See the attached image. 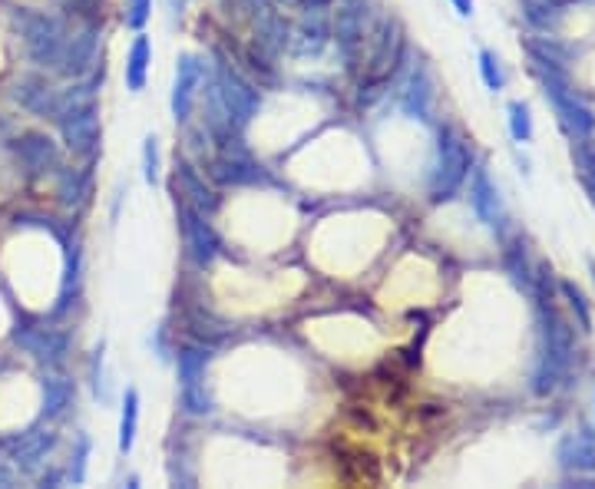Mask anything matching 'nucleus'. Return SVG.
<instances>
[{
    "label": "nucleus",
    "mask_w": 595,
    "mask_h": 489,
    "mask_svg": "<svg viewBox=\"0 0 595 489\" xmlns=\"http://www.w3.org/2000/svg\"><path fill=\"white\" fill-rule=\"evenodd\" d=\"M103 86V63L70 90H60V133L63 143L80 159H93L100 152V106H96V90Z\"/></svg>",
    "instance_id": "nucleus-1"
},
{
    "label": "nucleus",
    "mask_w": 595,
    "mask_h": 489,
    "mask_svg": "<svg viewBox=\"0 0 595 489\" xmlns=\"http://www.w3.org/2000/svg\"><path fill=\"white\" fill-rule=\"evenodd\" d=\"M572 354H576V347H572V334L566 328V321L539 301V354L533 371L536 394H553L562 380H566L572 367Z\"/></svg>",
    "instance_id": "nucleus-2"
},
{
    "label": "nucleus",
    "mask_w": 595,
    "mask_h": 489,
    "mask_svg": "<svg viewBox=\"0 0 595 489\" xmlns=\"http://www.w3.org/2000/svg\"><path fill=\"white\" fill-rule=\"evenodd\" d=\"M533 57H536L539 80H543V93H546L549 106L556 110L559 123L569 129V136L589 139L592 129H595V113L576 96V90H572L569 80H566V73L556 67V60L543 57L539 50H533Z\"/></svg>",
    "instance_id": "nucleus-3"
},
{
    "label": "nucleus",
    "mask_w": 595,
    "mask_h": 489,
    "mask_svg": "<svg viewBox=\"0 0 595 489\" xmlns=\"http://www.w3.org/2000/svg\"><path fill=\"white\" fill-rule=\"evenodd\" d=\"M470 149L467 143L453 133L450 126H443L437 133V152L430 162V176H427V192L434 202H447L457 195V189L470 176Z\"/></svg>",
    "instance_id": "nucleus-4"
},
{
    "label": "nucleus",
    "mask_w": 595,
    "mask_h": 489,
    "mask_svg": "<svg viewBox=\"0 0 595 489\" xmlns=\"http://www.w3.org/2000/svg\"><path fill=\"white\" fill-rule=\"evenodd\" d=\"M14 20L24 37V47L37 67L57 70L63 43H67V27L53 14H34V10H14Z\"/></svg>",
    "instance_id": "nucleus-5"
},
{
    "label": "nucleus",
    "mask_w": 595,
    "mask_h": 489,
    "mask_svg": "<svg viewBox=\"0 0 595 489\" xmlns=\"http://www.w3.org/2000/svg\"><path fill=\"white\" fill-rule=\"evenodd\" d=\"M209 80L215 86V96H219L222 110L229 113L235 129H242V133H245L248 123H252L255 113H258V106H262V96H258V90L232 67V63H225V60L212 63Z\"/></svg>",
    "instance_id": "nucleus-6"
},
{
    "label": "nucleus",
    "mask_w": 595,
    "mask_h": 489,
    "mask_svg": "<svg viewBox=\"0 0 595 489\" xmlns=\"http://www.w3.org/2000/svg\"><path fill=\"white\" fill-rule=\"evenodd\" d=\"M212 364V351L209 347L189 344L176 354V374H179V404L186 414L192 417H205L212 414V394L205 387V371Z\"/></svg>",
    "instance_id": "nucleus-7"
},
{
    "label": "nucleus",
    "mask_w": 595,
    "mask_h": 489,
    "mask_svg": "<svg viewBox=\"0 0 595 489\" xmlns=\"http://www.w3.org/2000/svg\"><path fill=\"white\" fill-rule=\"evenodd\" d=\"M367 20H371V0H338V10L331 14V40L341 53L344 70L361 63L364 40H367Z\"/></svg>",
    "instance_id": "nucleus-8"
},
{
    "label": "nucleus",
    "mask_w": 595,
    "mask_h": 489,
    "mask_svg": "<svg viewBox=\"0 0 595 489\" xmlns=\"http://www.w3.org/2000/svg\"><path fill=\"white\" fill-rule=\"evenodd\" d=\"M400 50H404V40H400V27L397 20L377 17L374 27L367 30V57H364V76L361 86H374V83H387L397 73L400 63Z\"/></svg>",
    "instance_id": "nucleus-9"
},
{
    "label": "nucleus",
    "mask_w": 595,
    "mask_h": 489,
    "mask_svg": "<svg viewBox=\"0 0 595 489\" xmlns=\"http://www.w3.org/2000/svg\"><path fill=\"white\" fill-rule=\"evenodd\" d=\"M238 7L245 10L248 20H252L255 30V43L265 57H281L291 47V24L288 17L281 14L278 0H238Z\"/></svg>",
    "instance_id": "nucleus-10"
},
{
    "label": "nucleus",
    "mask_w": 595,
    "mask_h": 489,
    "mask_svg": "<svg viewBox=\"0 0 595 489\" xmlns=\"http://www.w3.org/2000/svg\"><path fill=\"white\" fill-rule=\"evenodd\" d=\"M176 215H179V228H182V242H186L189 262L196 268H209L222 252V242H219V235H215V228L209 225V215L182 199L176 202Z\"/></svg>",
    "instance_id": "nucleus-11"
},
{
    "label": "nucleus",
    "mask_w": 595,
    "mask_h": 489,
    "mask_svg": "<svg viewBox=\"0 0 595 489\" xmlns=\"http://www.w3.org/2000/svg\"><path fill=\"white\" fill-rule=\"evenodd\" d=\"M100 40H103V27L96 24V20L80 27L77 34H67L57 70L63 76H70V80H83V76H90L96 70V63H100Z\"/></svg>",
    "instance_id": "nucleus-12"
},
{
    "label": "nucleus",
    "mask_w": 595,
    "mask_h": 489,
    "mask_svg": "<svg viewBox=\"0 0 595 489\" xmlns=\"http://www.w3.org/2000/svg\"><path fill=\"white\" fill-rule=\"evenodd\" d=\"M205 73H209V67H205L196 53H179L176 80H172V93H169V110H172V119H176L179 126H186L192 119V110H196V96H199V86L205 80Z\"/></svg>",
    "instance_id": "nucleus-13"
},
{
    "label": "nucleus",
    "mask_w": 595,
    "mask_h": 489,
    "mask_svg": "<svg viewBox=\"0 0 595 489\" xmlns=\"http://www.w3.org/2000/svg\"><path fill=\"white\" fill-rule=\"evenodd\" d=\"M199 166L205 169V176L219 186H265V172L258 162H252L245 149L235 152H215L212 159H202Z\"/></svg>",
    "instance_id": "nucleus-14"
},
{
    "label": "nucleus",
    "mask_w": 595,
    "mask_h": 489,
    "mask_svg": "<svg viewBox=\"0 0 595 489\" xmlns=\"http://www.w3.org/2000/svg\"><path fill=\"white\" fill-rule=\"evenodd\" d=\"M331 43V14L328 7L305 10L298 27H291V47L288 53L295 60H318Z\"/></svg>",
    "instance_id": "nucleus-15"
},
{
    "label": "nucleus",
    "mask_w": 595,
    "mask_h": 489,
    "mask_svg": "<svg viewBox=\"0 0 595 489\" xmlns=\"http://www.w3.org/2000/svg\"><path fill=\"white\" fill-rule=\"evenodd\" d=\"M14 100L20 103V110H27L37 119H57L60 113V90L37 73L20 76L14 86Z\"/></svg>",
    "instance_id": "nucleus-16"
},
{
    "label": "nucleus",
    "mask_w": 595,
    "mask_h": 489,
    "mask_svg": "<svg viewBox=\"0 0 595 489\" xmlns=\"http://www.w3.org/2000/svg\"><path fill=\"white\" fill-rule=\"evenodd\" d=\"M470 205H473L476 219H480L486 228H493V232H503L506 228V209H503L500 189H496V182L490 179V172L486 169H473Z\"/></svg>",
    "instance_id": "nucleus-17"
},
{
    "label": "nucleus",
    "mask_w": 595,
    "mask_h": 489,
    "mask_svg": "<svg viewBox=\"0 0 595 489\" xmlns=\"http://www.w3.org/2000/svg\"><path fill=\"white\" fill-rule=\"evenodd\" d=\"M60 437L53 430H27L20 433L17 440H10V453H14V463L20 473H37L43 463H47V456L57 450Z\"/></svg>",
    "instance_id": "nucleus-18"
},
{
    "label": "nucleus",
    "mask_w": 595,
    "mask_h": 489,
    "mask_svg": "<svg viewBox=\"0 0 595 489\" xmlns=\"http://www.w3.org/2000/svg\"><path fill=\"white\" fill-rule=\"evenodd\" d=\"M17 159H20V166L30 172V176H47V172L63 169L60 146L53 143L50 136H43V133H27L24 139H20V143H17Z\"/></svg>",
    "instance_id": "nucleus-19"
},
{
    "label": "nucleus",
    "mask_w": 595,
    "mask_h": 489,
    "mask_svg": "<svg viewBox=\"0 0 595 489\" xmlns=\"http://www.w3.org/2000/svg\"><path fill=\"white\" fill-rule=\"evenodd\" d=\"M430 110H434V83H430V73L424 63H417V67L407 73L404 90H400V113L410 119H420V123H430Z\"/></svg>",
    "instance_id": "nucleus-20"
},
{
    "label": "nucleus",
    "mask_w": 595,
    "mask_h": 489,
    "mask_svg": "<svg viewBox=\"0 0 595 489\" xmlns=\"http://www.w3.org/2000/svg\"><path fill=\"white\" fill-rule=\"evenodd\" d=\"M14 341L30 351L43 364H63L70 351V334L57 331V328H30V331H17Z\"/></svg>",
    "instance_id": "nucleus-21"
},
{
    "label": "nucleus",
    "mask_w": 595,
    "mask_h": 489,
    "mask_svg": "<svg viewBox=\"0 0 595 489\" xmlns=\"http://www.w3.org/2000/svg\"><path fill=\"white\" fill-rule=\"evenodd\" d=\"M176 192L182 195V202L196 205L205 215L219 209V195L205 186V172H199V166H192L189 159H176Z\"/></svg>",
    "instance_id": "nucleus-22"
},
{
    "label": "nucleus",
    "mask_w": 595,
    "mask_h": 489,
    "mask_svg": "<svg viewBox=\"0 0 595 489\" xmlns=\"http://www.w3.org/2000/svg\"><path fill=\"white\" fill-rule=\"evenodd\" d=\"M149 67H153V40H149L143 30L133 37L126 50V90L129 93H143L146 83H149Z\"/></svg>",
    "instance_id": "nucleus-23"
},
{
    "label": "nucleus",
    "mask_w": 595,
    "mask_h": 489,
    "mask_svg": "<svg viewBox=\"0 0 595 489\" xmlns=\"http://www.w3.org/2000/svg\"><path fill=\"white\" fill-rule=\"evenodd\" d=\"M40 390H43L40 420H57V417H63L73 407V397H77V390H73V380L60 377V374L43 377L40 380Z\"/></svg>",
    "instance_id": "nucleus-24"
},
{
    "label": "nucleus",
    "mask_w": 595,
    "mask_h": 489,
    "mask_svg": "<svg viewBox=\"0 0 595 489\" xmlns=\"http://www.w3.org/2000/svg\"><path fill=\"white\" fill-rule=\"evenodd\" d=\"M139 407H143V400H139V390L136 387H126L123 397H119V437H116V447L123 456L133 453L136 447V433H139Z\"/></svg>",
    "instance_id": "nucleus-25"
},
{
    "label": "nucleus",
    "mask_w": 595,
    "mask_h": 489,
    "mask_svg": "<svg viewBox=\"0 0 595 489\" xmlns=\"http://www.w3.org/2000/svg\"><path fill=\"white\" fill-rule=\"evenodd\" d=\"M559 463H562V470L592 473L595 470V437H592V430H582L579 437L562 440Z\"/></svg>",
    "instance_id": "nucleus-26"
},
{
    "label": "nucleus",
    "mask_w": 595,
    "mask_h": 489,
    "mask_svg": "<svg viewBox=\"0 0 595 489\" xmlns=\"http://www.w3.org/2000/svg\"><path fill=\"white\" fill-rule=\"evenodd\" d=\"M90 390H93V397L100 400V404H110V400H113L110 380H106V344L103 341L96 344V351L90 357Z\"/></svg>",
    "instance_id": "nucleus-27"
},
{
    "label": "nucleus",
    "mask_w": 595,
    "mask_h": 489,
    "mask_svg": "<svg viewBox=\"0 0 595 489\" xmlns=\"http://www.w3.org/2000/svg\"><path fill=\"white\" fill-rule=\"evenodd\" d=\"M476 67H480V76H483L486 90L500 93L503 86H506V73L500 67V57H496L493 50H480V53H476Z\"/></svg>",
    "instance_id": "nucleus-28"
},
{
    "label": "nucleus",
    "mask_w": 595,
    "mask_h": 489,
    "mask_svg": "<svg viewBox=\"0 0 595 489\" xmlns=\"http://www.w3.org/2000/svg\"><path fill=\"white\" fill-rule=\"evenodd\" d=\"M506 113H510V133L516 143H529V139H533V116H529V106L513 100L506 106Z\"/></svg>",
    "instance_id": "nucleus-29"
},
{
    "label": "nucleus",
    "mask_w": 595,
    "mask_h": 489,
    "mask_svg": "<svg viewBox=\"0 0 595 489\" xmlns=\"http://www.w3.org/2000/svg\"><path fill=\"white\" fill-rule=\"evenodd\" d=\"M86 195V176L77 169H67V172H60V202L67 205H77L80 199Z\"/></svg>",
    "instance_id": "nucleus-30"
},
{
    "label": "nucleus",
    "mask_w": 595,
    "mask_h": 489,
    "mask_svg": "<svg viewBox=\"0 0 595 489\" xmlns=\"http://www.w3.org/2000/svg\"><path fill=\"white\" fill-rule=\"evenodd\" d=\"M162 159H159V139L156 133H149L143 139V179L149 186H159V176H162Z\"/></svg>",
    "instance_id": "nucleus-31"
},
{
    "label": "nucleus",
    "mask_w": 595,
    "mask_h": 489,
    "mask_svg": "<svg viewBox=\"0 0 595 489\" xmlns=\"http://www.w3.org/2000/svg\"><path fill=\"white\" fill-rule=\"evenodd\" d=\"M90 453H93V443H90V433H77V450H73V463H70V483H83L86 480V466H90Z\"/></svg>",
    "instance_id": "nucleus-32"
},
{
    "label": "nucleus",
    "mask_w": 595,
    "mask_h": 489,
    "mask_svg": "<svg viewBox=\"0 0 595 489\" xmlns=\"http://www.w3.org/2000/svg\"><path fill=\"white\" fill-rule=\"evenodd\" d=\"M149 17H153V0H126V27L133 30V34H139V30H146L149 24Z\"/></svg>",
    "instance_id": "nucleus-33"
},
{
    "label": "nucleus",
    "mask_w": 595,
    "mask_h": 489,
    "mask_svg": "<svg viewBox=\"0 0 595 489\" xmlns=\"http://www.w3.org/2000/svg\"><path fill=\"white\" fill-rule=\"evenodd\" d=\"M576 166H579V172H582V182H586V189H589V195L595 199V152H589L586 146H579L576 152Z\"/></svg>",
    "instance_id": "nucleus-34"
},
{
    "label": "nucleus",
    "mask_w": 595,
    "mask_h": 489,
    "mask_svg": "<svg viewBox=\"0 0 595 489\" xmlns=\"http://www.w3.org/2000/svg\"><path fill=\"white\" fill-rule=\"evenodd\" d=\"M562 291H566V298H569V304H572V311L579 314L582 331H592V314H589V304H586V298H582V291H579V288H572L569 281H566V285H562Z\"/></svg>",
    "instance_id": "nucleus-35"
},
{
    "label": "nucleus",
    "mask_w": 595,
    "mask_h": 489,
    "mask_svg": "<svg viewBox=\"0 0 595 489\" xmlns=\"http://www.w3.org/2000/svg\"><path fill=\"white\" fill-rule=\"evenodd\" d=\"M14 483H17V470L0 460V486H14Z\"/></svg>",
    "instance_id": "nucleus-36"
},
{
    "label": "nucleus",
    "mask_w": 595,
    "mask_h": 489,
    "mask_svg": "<svg viewBox=\"0 0 595 489\" xmlns=\"http://www.w3.org/2000/svg\"><path fill=\"white\" fill-rule=\"evenodd\" d=\"M460 17H473V0H450Z\"/></svg>",
    "instance_id": "nucleus-37"
}]
</instances>
